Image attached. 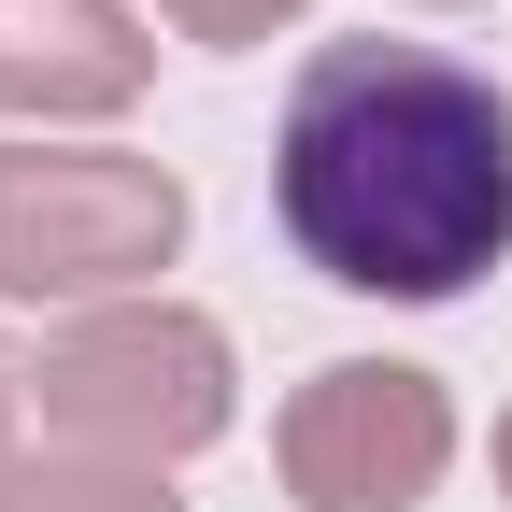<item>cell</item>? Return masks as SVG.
<instances>
[{
  "label": "cell",
  "mask_w": 512,
  "mask_h": 512,
  "mask_svg": "<svg viewBox=\"0 0 512 512\" xmlns=\"http://www.w3.org/2000/svg\"><path fill=\"white\" fill-rule=\"evenodd\" d=\"M498 498H512V413H498Z\"/></svg>",
  "instance_id": "cell-9"
},
{
  "label": "cell",
  "mask_w": 512,
  "mask_h": 512,
  "mask_svg": "<svg viewBox=\"0 0 512 512\" xmlns=\"http://www.w3.org/2000/svg\"><path fill=\"white\" fill-rule=\"evenodd\" d=\"M456 470V399L413 356H328L285 399V498L299 512H427Z\"/></svg>",
  "instance_id": "cell-4"
},
{
  "label": "cell",
  "mask_w": 512,
  "mask_h": 512,
  "mask_svg": "<svg viewBox=\"0 0 512 512\" xmlns=\"http://www.w3.org/2000/svg\"><path fill=\"white\" fill-rule=\"evenodd\" d=\"M157 72V43L128 0H0V114L15 128H86L128 114Z\"/></svg>",
  "instance_id": "cell-5"
},
{
  "label": "cell",
  "mask_w": 512,
  "mask_h": 512,
  "mask_svg": "<svg viewBox=\"0 0 512 512\" xmlns=\"http://www.w3.org/2000/svg\"><path fill=\"white\" fill-rule=\"evenodd\" d=\"M185 256V185L128 143H0V299H157Z\"/></svg>",
  "instance_id": "cell-3"
},
{
  "label": "cell",
  "mask_w": 512,
  "mask_h": 512,
  "mask_svg": "<svg viewBox=\"0 0 512 512\" xmlns=\"http://www.w3.org/2000/svg\"><path fill=\"white\" fill-rule=\"evenodd\" d=\"M157 15H171L185 43H271V29L299 15V0H157Z\"/></svg>",
  "instance_id": "cell-7"
},
{
  "label": "cell",
  "mask_w": 512,
  "mask_h": 512,
  "mask_svg": "<svg viewBox=\"0 0 512 512\" xmlns=\"http://www.w3.org/2000/svg\"><path fill=\"white\" fill-rule=\"evenodd\" d=\"M15 399H29V370H15V356H0V441H15Z\"/></svg>",
  "instance_id": "cell-8"
},
{
  "label": "cell",
  "mask_w": 512,
  "mask_h": 512,
  "mask_svg": "<svg viewBox=\"0 0 512 512\" xmlns=\"http://www.w3.org/2000/svg\"><path fill=\"white\" fill-rule=\"evenodd\" d=\"M29 399L72 456H128V470H185L200 441H228L242 413V370H228V328L185 299H100L72 313L43 356H29Z\"/></svg>",
  "instance_id": "cell-2"
},
{
  "label": "cell",
  "mask_w": 512,
  "mask_h": 512,
  "mask_svg": "<svg viewBox=\"0 0 512 512\" xmlns=\"http://www.w3.org/2000/svg\"><path fill=\"white\" fill-rule=\"evenodd\" d=\"M285 242L356 299H456L512 256V100L441 43H313L271 128Z\"/></svg>",
  "instance_id": "cell-1"
},
{
  "label": "cell",
  "mask_w": 512,
  "mask_h": 512,
  "mask_svg": "<svg viewBox=\"0 0 512 512\" xmlns=\"http://www.w3.org/2000/svg\"><path fill=\"white\" fill-rule=\"evenodd\" d=\"M0 512H185L171 470H128V456H29V470H0Z\"/></svg>",
  "instance_id": "cell-6"
}]
</instances>
